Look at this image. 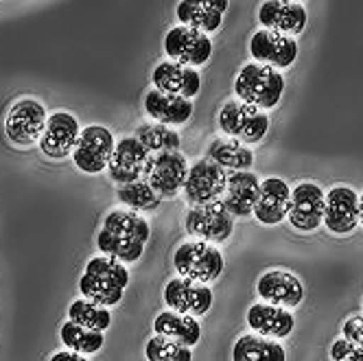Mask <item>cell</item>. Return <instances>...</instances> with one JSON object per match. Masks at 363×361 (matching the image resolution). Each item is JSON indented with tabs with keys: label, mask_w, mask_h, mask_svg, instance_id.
I'll return each instance as SVG.
<instances>
[{
	"label": "cell",
	"mask_w": 363,
	"mask_h": 361,
	"mask_svg": "<svg viewBox=\"0 0 363 361\" xmlns=\"http://www.w3.org/2000/svg\"><path fill=\"white\" fill-rule=\"evenodd\" d=\"M164 302L171 311L201 318L213 306V291L189 278H173L164 287Z\"/></svg>",
	"instance_id": "9a60e30c"
},
{
	"label": "cell",
	"mask_w": 363,
	"mask_h": 361,
	"mask_svg": "<svg viewBox=\"0 0 363 361\" xmlns=\"http://www.w3.org/2000/svg\"><path fill=\"white\" fill-rule=\"evenodd\" d=\"M114 147L116 143L108 127L88 125L82 132L79 140H77V147L72 151V162L79 171L96 175L101 171H108Z\"/></svg>",
	"instance_id": "9c48e42d"
},
{
	"label": "cell",
	"mask_w": 363,
	"mask_h": 361,
	"mask_svg": "<svg viewBox=\"0 0 363 361\" xmlns=\"http://www.w3.org/2000/svg\"><path fill=\"white\" fill-rule=\"evenodd\" d=\"M82 136L79 121L70 112H53L48 114L44 134L40 138V151L50 160H64L72 156L77 140Z\"/></svg>",
	"instance_id": "7c38bea8"
},
{
	"label": "cell",
	"mask_w": 363,
	"mask_h": 361,
	"mask_svg": "<svg viewBox=\"0 0 363 361\" xmlns=\"http://www.w3.org/2000/svg\"><path fill=\"white\" fill-rule=\"evenodd\" d=\"M127 285H129V270L121 261L110 259V256H94V259H90L84 276L79 278L82 296L106 309L123 300Z\"/></svg>",
	"instance_id": "7a4b0ae2"
},
{
	"label": "cell",
	"mask_w": 363,
	"mask_h": 361,
	"mask_svg": "<svg viewBox=\"0 0 363 361\" xmlns=\"http://www.w3.org/2000/svg\"><path fill=\"white\" fill-rule=\"evenodd\" d=\"M116 197L121 204H125L132 213H155L160 209L162 197L155 193L147 179H138V182L132 184H123L116 191Z\"/></svg>",
	"instance_id": "f1b7e54d"
},
{
	"label": "cell",
	"mask_w": 363,
	"mask_h": 361,
	"mask_svg": "<svg viewBox=\"0 0 363 361\" xmlns=\"http://www.w3.org/2000/svg\"><path fill=\"white\" fill-rule=\"evenodd\" d=\"M344 340H348L350 344L363 348V316H352L344 322L342 326Z\"/></svg>",
	"instance_id": "e575fe53"
},
{
	"label": "cell",
	"mask_w": 363,
	"mask_h": 361,
	"mask_svg": "<svg viewBox=\"0 0 363 361\" xmlns=\"http://www.w3.org/2000/svg\"><path fill=\"white\" fill-rule=\"evenodd\" d=\"M184 230L197 241L219 245L230 239L235 230V217L228 213L221 199L203 206H191L184 217Z\"/></svg>",
	"instance_id": "52a82bcc"
},
{
	"label": "cell",
	"mask_w": 363,
	"mask_h": 361,
	"mask_svg": "<svg viewBox=\"0 0 363 361\" xmlns=\"http://www.w3.org/2000/svg\"><path fill=\"white\" fill-rule=\"evenodd\" d=\"M330 359L333 361H363V348L350 344L348 340H335L330 346Z\"/></svg>",
	"instance_id": "836d02e7"
},
{
	"label": "cell",
	"mask_w": 363,
	"mask_h": 361,
	"mask_svg": "<svg viewBox=\"0 0 363 361\" xmlns=\"http://www.w3.org/2000/svg\"><path fill=\"white\" fill-rule=\"evenodd\" d=\"M256 291L267 304L282 309H296L304 300V285L300 278L284 270L265 272L256 282Z\"/></svg>",
	"instance_id": "ac0fdd59"
},
{
	"label": "cell",
	"mask_w": 363,
	"mask_h": 361,
	"mask_svg": "<svg viewBox=\"0 0 363 361\" xmlns=\"http://www.w3.org/2000/svg\"><path fill=\"white\" fill-rule=\"evenodd\" d=\"M189 175V162L182 151H162L151 153L143 179H147L149 187L158 193L162 199L175 197L179 191H184Z\"/></svg>",
	"instance_id": "8992f818"
},
{
	"label": "cell",
	"mask_w": 363,
	"mask_h": 361,
	"mask_svg": "<svg viewBox=\"0 0 363 361\" xmlns=\"http://www.w3.org/2000/svg\"><path fill=\"white\" fill-rule=\"evenodd\" d=\"M48 114L44 106L35 99L22 96L18 99L7 112L5 118V134L11 145L16 147H31L40 143Z\"/></svg>",
	"instance_id": "ba28073f"
},
{
	"label": "cell",
	"mask_w": 363,
	"mask_h": 361,
	"mask_svg": "<svg viewBox=\"0 0 363 361\" xmlns=\"http://www.w3.org/2000/svg\"><path fill=\"white\" fill-rule=\"evenodd\" d=\"M291 206V189L280 177H267L261 182V193H258L254 217L263 226H276L289 215Z\"/></svg>",
	"instance_id": "7402d4cb"
},
{
	"label": "cell",
	"mask_w": 363,
	"mask_h": 361,
	"mask_svg": "<svg viewBox=\"0 0 363 361\" xmlns=\"http://www.w3.org/2000/svg\"><path fill=\"white\" fill-rule=\"evenodd\" d=\"M153 88L164 94L182 96V99H195L201 88L199 72L195 68L182 66L175 62H162L151 72Z\"/></svg>",
	"instance_id": "ffe728a7"
},
{
	"label": "cell",
	"mask_w": 363,
	"mask_h": 361,
	"mask_svg": "<svg viewBox=\"0 0 363 361\" xmlns=\"http://www.w3.org/2000/svg\"><path fill=\"white\" fill-rule=\"evenodd\" d=\"M151 153L140 145V140L136 136H125L116 143L112 160L108 165V175L112 182H116L118 187L123 184H132L143 179L145 173V165L149 160Z\"/></svg>",
	"instance_id": "2e32d148"
},
{
	"label": "cell",
	"mask_w": 363,
	"mask_h": 361,
	"mask_svg": "<svg viewBox=\"0 0 363 361\" xmlns=\"http://www.w3.org/2000/svg\"><path fill=\"white\" fill-rule=\"evenodd\" d=\"M282 92H284L282 72L263 64H245L235 79V94L239 96V101L258 110L276 108L278 101L282 99Z\"/></svg>",
	"instance_id": "3957f363"
},
{
	"label": "cell",
	"mask_w": 363,
	"mask_h": 361,
	"mask_svg": "<svg viewBox=\"0 0 363 361\" xmlns=\"http://www.w3.org/2000/svg\"><path fill=\"white\" fill-rule=\"evenodd\" d=\"M250 55L256 64L269 68H289L298 57V42L289 35L261 29L250 40Z\"/></svg>",
	"instance_id": "5bb4252c"
},
{
	"label": "cell",
	"mask_w": 363,
	"mask_h": 361,
	"mask_svg": "<svg viewBox=\"0 0 363 361\" xmlns=\"http://www.w3.org/2000/svg\"><path fill=\"white\" fill-rule=\"evenodd\" d=\"M60 338H62V344L68 350L79 352V355H94V352H99L103 348V344H106V338H103V333L84 328V326L74 324L70 320L66 324H62Z\"/></svg>",
	"instance_id": "f546056e"
},
{
	"label": "cell",
	"mask_w": 363,
	"mask_h": 361,
	"mask_svg": "<svg viewBox=\"0 0 363 361\" xmlns=\"http://www.w3.org/2000/svg\"><path fill=\"white\" fill-rule=\"evenodd\" d=\"M258 193H261V182L252 171H232L228 173V184L221 201L232 217H247L254 213Z\"/></svg>",
	"instance_id": "603a6c76"
},
{
	"label": "cell",
	"mask_w": 363,
	"mask_h": 361,
	"mask_svg": "<svg viewBox=\"0 0 363 361\" xmlns=\"http://www.w3.org/2000/svg\"><path fill=\"white\" fill-rule=\"evenodd\" d=\"M219 130L241 145H258L269 132V116L243 101H228L219 112Z\"/></svg>",
	"instance_id": "277c9868"
},
{
	"label": "cell",
	"mask_w": 363,
	"mask_h": 361,
	"mask_svg": "<svg viewBox=\"0 0 363 361\" xmlns=\"http://www.w3.org/2000/svg\"><path fill=\"white\" fill-rule=\"evenodd\" d=\"M359 223L363 226V193L359 195Z\"/></svg>",
	"instance_id": "8d00e7d4"
},
{
	"label": "cell",
	"mask_w": 363,
	"mask_h": 361,
	"mask_svg": "<svg viewBox=\"0 0 363 361\" xmlns=\"http://www.w3.org/2000/svg\"><path fill=\"white\" fill-rule=\"evenodd\" d=\"M145 357L147 361H191L193 352L189 346L167 340L162 335H153L145 344Z\"/></svg>",
	"instance_id": "d6a6232c"
},
{
	"label": "cell",
	"mask_w": 363,
	"mask_h": 361,
	"mask_svg": "<svg viewBox=\"0 0 363 361\" xmlns=\"http://www.w3.org/2000/svg\"><path fill=\"white\" fill-rule=\"evenodd\" d=\"M149 221L132 211H112L103 219L96 235V248L103 256L125 263H136L149 241Z\"/></svg>",
	"instance_id": "6da1fadb"
},
{
	"label": "cell",
	"mask_w": 363,
	"mask_h": 361,
	"mask_svg": "<svg viewBox=\"0 0 363 361\" xmlns=\"http://www.w3.org/2000/svg\"><path fill=\"white\" fill-rule=\"evenodd\" d=\"M206 156L223 171H247L254 165V151L232 138H215L206 149Z\"/></svg>",
	"instance_id": "4316f807"
},
{
	"label": "cell",
	"mask_w": 363,
	"mask_h": 361,
	"mask_svg": "<svg viewBox=\"0 0 363 361\" xmlns=\"http://www.w3.org/2000/svg\"><path fill=\"white\" fill-rule=\"evenodd\" d=\"M232 361H287V352L274 340L247 333L232 348Z\"/></svg>",
	"instance_id": "83f0119b"
},
{
	"label": "cell",
	"mask_w": 363,
	"mask_h": 361,
	"mask_svg": "<svg viewBox=\"0 0 363 361\" xmlns=\"http://www.w3.org/2000/svg\"><path fill=\"white\" fill-rule=\"evenodd\" d=\"M136 138L140 145L151 153H162V151H179L182 138L171 127L160 125V123H145L136 130Z\"/></svg>",
	"instance_id": "1f68e13d"
},
{
	"label": "cell",
	"mask_w": 363,
	"mask_h": 361,
	"mask_svg": "<svg viewBox=\"0 0 363 361\" xmlns=\"http://www.w3.org/2000/svg\"><path fill=\"white\" fill-rule=\"evenodd\" d=\"M193 101L182 99V96H173V94H164L158 90H149L145 94V112L147 116H151L155 123L167 125V127H177L191 121L193 116Z\"/></svg>",
	"instance_id": "d4e9b609"
},
{
	"label": "cell",
	"mask_w": 363,
	"mask_h": 361,
	"mask_svg": "<svg viewBox=\"0 0 363 361\" xmlns=\"http://www.w3.org/2000/svg\"><path fill=\"white\" fill-rule=\"evenodd\" d=\"M68 318L74 324L90 328V331H99V333H103L106 328L112 326V311H110V309L94 304V302L86 300V298H79V300H74L70 304Z\"/></svg>",
	"instance_id": "4dcf8cb0"
},
{
	"label": "cell",
	"mask_w": 363,
	"mask_h": 361,
	"mask_svg": "<svg viewBox=\"0 0 363 361\" xmlns=\"http://www.w3.org/2000/svg\"><path fill=\"white\" fill-rule=\"evenodd\" d=\"M306 7L291 0H265L258 7V22L263 24L267 31H276L282 35H298L306 27Z\"/></svg>",
	"instance_id": "d6986e66"
},
{
	"label": "cell",
	"mask_w": 363,
	"mask_h": 361,
	"mask_svg": "<svg viewBox=\"0 0 363 361\" xmlns=\"http://www.w3.org/2000/svg\"><path fill=\"white\" fill-rule=\"evenodd\" d=\"M164 53L175 64L197 68L211 60L213 42L206 33L177 24V27L169 29V33L164 35Z\"/></svg>",
	"instance_id": "30bf717a"
},
{
	"label": "cell",
	"mask_w": 363,
	"mask_h": 361,
	"mask_svg": "<svg viewBox=\"0 0 363 361\" xmlns=\"http://www.w3.org/2000/svg\"><path fill=\"white\" fill-rule=\"evenodd\" d=\"M155 335H162L167 340H173L182 346H195L201 338L199 320L193 316L175 313V311H162L153 322Z\"/></svg>",
	"instance_id": "484cf974"
},
{
	"label": "cell",
	"mask_w": 363,
	"mask_h": 361,
	"mask_svg": "<svg viewBox=\"0 0 363 361\" xmlns=\"http://www.w3.org/2000/svg\"><path fill=\"white\" fill-rule=\"evenodd\" d=\"M247 324L256 335L267 340H284L294 333L296 320L294 316L282 306H274L267 302L252 304L247 311Z\"/></svg>",
	"instance_id": "cb8c5ba5"
},
{
	"label": "cell",
	"mask_w": 363,
	"mask_h": 361,
	"mask_svg": "<svg viewBox=\"0 0 363 361\" xmlns=\"http://www.w3.org/2000/svg\"><path fill=\"white\" fill-rule=\"evenodd\" d=\"M228 184V173L215 165L213 160L203 158L197 160L193 167H189L186 184H184V197L191 206H203L221 199Z\"/></svg>",
	"instance_id": "8fae6325"
},
{
	"label": "cell",
	"mask_w": 363,
	"mask_h": 361,
	"mask_svg": "<svg viewBox=\"0 0 363 361\" xmlns=\"http://www.w3.org/2000/svg\"><path fill=\"white\" fill-rule=\"evenodd\" d=\"M228 7V0H182L175 7V16L182 27H191L208 35L221 27L223 11Z\"/></svg>",
	"instance_id": "44dd1931"
},
{
	"label": "cell",
	"mask_w": 363,
	"mask_h": 361,
	"mask_svg": "<svg viewBox=\"0 0 363 361\" xmlns=\"http://www.w3.org/2000/svg\"><path fill=\"white\" fill-rule=\"evenodd\" d=\"M48 361H88L84 355L79 352H72V350H62V352H55Z\"/></svg>",
	"instance_id": "d590c367"
},
{
	"label": "cell",
	"mask_w": 363,
	"mask_h": 361,
	"mask_svg": "<svg viewBox=\"0 0 363 361\" xmlns=\"http://www.w3.org/2000/svg\"><path fill=\"white\" fill-rule=\"evenodd\" d=\"M173 265L182 278L195 280L199 285H211L223 272V254L203 241H186L173 254Z\"/></svg>",
	"instance_id": "5b68a950"
},
{
	"label": "cell",
	"mask_w": 363,
	"mask_h": 361,
	"mask_svg": "<svg viewBox=\"0 0 363 361\" xmlns=\"http://www.w3.org/2000/svg\"><path fill=\"white\" fill-rule=\"evenodd\" d=\"M324 199L326 193L313 182H300L291 189L289 223L300 232H313L324 223Z\"/></svg>",
	"instance_id": "4fadbf2b"
},
{
	"label": "cell",
	"mask_w": 363,
	"mask_h": 361,
	"mask_svg": "<svg viewBox=\"0 0 363 361\" xmlns=\"http://www.w3.org/2000/svg\"><path fill=\"white\" fill-rule=\"evenodd\" d=\"M359 223V195L346 187L335 184L324 199V226L333 235H348Z\"/></svg>",
	"instance_id": "e0dca14e"
}]
</instances>
